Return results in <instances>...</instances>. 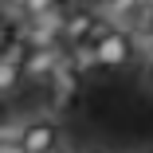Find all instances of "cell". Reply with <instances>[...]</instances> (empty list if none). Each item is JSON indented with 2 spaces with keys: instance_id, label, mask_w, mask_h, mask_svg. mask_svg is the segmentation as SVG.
<instances>
[{
  "instance_id": "6da1fadb",
  "label": "cell",
  "mask_w": 153,
  "mask_h": 153,
  "mask_svg": "<svg viewBox=\"0 0 153 153\" xmlns=\"http://www.w3.org/2000/svg\"><path fill=\"white\" fill-rule=\"evenodd\" d=\"M94 43H98V67H106V71H122V67L134 63V47H137V39H134L130 32H122V27H114V24L102 20V27L94 32Z\"/></svg>"
},
{
  "instance_id": "7a4b0ae2",
  "label": "cell",
  "mask_w": 153,
  "mask_h": 153,
  "mask_svg": "<svg viewBox=\"0 0 153 153\" xmlns=\"http://www.w3.org/2000/svg\"><path fill=\"white\" fill-rule=\"evenodd\" d=\"M27 153H59V122L51 114L24 118V134H20Z\"/></svg>"
},
{
  "instance_id": "3957f363",
  "label": "cell",
  "mask_w": 153,
  "mask_h": 153,
  "mask_svg": "<svg viewBox=\"0 0 153 153\" xmlns=\"http://www.w3.org/2000/svg\"><path fill=\"white\" fill-rule=\"evenodd\" d=\"M102 20L106 16H98L94 8H67V24H63V47L71 51V47H79V43H86V39H94V32L102 27Z\"/></svg>"
},
{
  "instance_id": "277c9868",
  "label": "cell",
  "mask_w": 153,
  "mask_h": 153,
  "mask_svg": "<svg viewBox=\"0 0 153 153\" xmlns=\"http://www.w3.org/2000/svg\"><path fill=\"white\" fill-rule=\"evenodd\" d=\"M24 55H27V43H24V36L12 43V47H4V59H0V94H16V86H20V79H24Z\"/></svg>"
},
{
  "instance_id": "5b68a950",
  "label": "cell",
  "mask_w": 153,
  "mask_h": 153,
  "mask_svg": "<svg viewBox=\"0 0 153 153\" xmlns=\"http://www.w3.org/2000/svg\"><path fill=\"white\" fill-rule=\"evenodd\" d=\"M67 55H71V67H75L79 75H86V71H94V67H98V43H94V39H86V43L71 47Z\"/></svg>"
},
{
  "instance_id": "8992f818",
  "label": "cell",
  "mask_w": 153,
  "mask_h": 153,
  "mask_svg": "<svg viewBox=\"0 0 153 153\" xmlns=\"http://www.w3.org/2000/svg\"><path fill=\"white\" fill-rule=\"evenodd\" d=\"M51 86H55V94L63 98V102H67V98H75V94H79V71H75V67L67 63L63 71L55 75V82H51Z\"/></svg>"
},
{
  "instance_id": "52a82bcc",
  "label": "cell",
  "mask_w": 153,
  "mask_h": 153,
  "mask_svg": "<svg viewBox=\"0 0 153 153\" xmlns=\"http://www.w3.org/2000/svg\"><path fill=\"white\" fill-rule=\"evenodd\" d=\"M0 153H27L20 137H0Z\"/></svg>"
},
{
  "instance_id": "ba28073f",
  "label": "cell",
  "mask_w": 153,
  "mask_h": 153,
  "mask_svg": "<svg viewBox=\"0 0 153 153\" xmlns=\"http://www.w3.org/2000/svg\"><path fill=\"white\" fill-rule=\"evenodd\" d=\"M145 86H149V94H153V59L145 63Z\"/></svg>"
},
{
  "instance_id": "9c48e42d",
  "label": "cell",
  "mask_w": 153,
  "mask_h": 153,
  "mask_svg": "<svg viewBox=\"0 0 153 153\" xmlns=\"http://www.w3.org/2000/svg\"><path fill=\"white\" fill-rule=\"evenodd\" d=\"M82 153H110V149H102V145H90V149H82Z\"/></svg>"
},
{
  "instance_id": "30bf717a",
  "label": "cell",
  "mask_w": 153,
  "mask_h": 153,
  "mask_svg": "<svg viewBox=\"0 0 153 153\" xmlns=\"http://www.w3.org/2000/svg\"><path fill=\"white\" fill-rule=\"evenodd\" d=\"M59 153H75V149H59Z\"/></svg>"
}]
</instances>
